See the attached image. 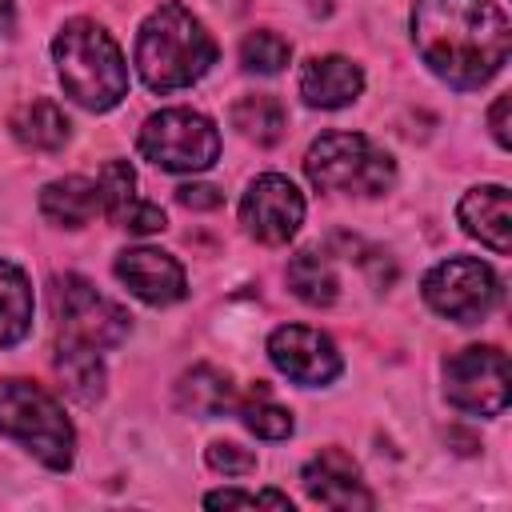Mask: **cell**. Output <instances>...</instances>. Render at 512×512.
Listing matches in <instances>:
<instances>
[{
  "instance_id": "obj_1",
  "label": "cell",
  "mask_w": 512,
  "mask_h": 512,
  "mask_svg": "<svg viewBox=\"0 0 512 512\" xmlns=\"http://www.w3.org/2000/svg\"><path fill=\"white\" fill-rule=\"evenodd\" d=\"M412 40L432 76L452 88L488 84L512 52V28L492 0H416Z\"/></svg>"
},
{
  "instance_id": "obj_2",
  "label": "cell",
  "mask_w": 512,
  "mask_h": 512,
  "mask_svg": "<svg viewBox=\"0 0 512 512\" xmlns=\"http://www.w3.org/2000/svg\"><path fill=\"white\" fill-rule=\"evenodd\" d=\"M216 64V40L180 0L160 4L136 36V72L152 92H180Z\"/></svg>"
},
{
  "instance_id": "obj_3",
  "label": "cell",
  "mask_w": 512,
  "mask_h": 512,
  "mask_svg": "<svg viewBox=\"0 0 512 512\" xmlns=\"http://www.w3.org/2000/svg\"><path fill=\"white\" fill-rule=\"evenodd\" d=\"M52 56H56L64 92L80 108L108 112L128 96L124 52L96 20H68L52 40Z\"/></svg>"
},
{
  "instance_id": "obj_4",
  "label": "cell",
  "mask_w": 512,
  "mask_h": 512,
  "mask_svg": "<svg viewBox=\"0 0 512 512\" xmlns=\"http://www.w3.org/2000/svg\"><path fill=\"white\" fill-rule=\"evenodd\" d=\"M0 432L20 440L44 468L64 472L76 456V432L56 404L52 392H44L32 380H0Z\"/></svg>"
},
{
  "instance_id": "obj_5",
  "label": "cell",
  "mask_w": 512,
  "mask_h": 512,
  "mask_svg": "<svg viewBox=\"0 0 512 512\" xmlns=\"http://www.w3.org/2000/svg\"><path fill=\"white\" fill-rule=\"evenodd\" d=\"M304 172L320 192L380 196L396 180L392 156L360 132H324L304 156Z\"/></svg>"
},
{
  "instance_id": "obj_6",
  "label": "cell",
  "mask_w": 512,
  "mask_h": 512,
  "mask_svg": "<svg viewBox=\"0 0 512 512\" xmlns=\"http://www.w3.org/2000/svg\"><path fill=\"white\" fill-rule=\"evenodd\" d=\"M140 152L164 172H204L220 156V132L204 112L192 108H164L144 120Z\"/></svg>"
},
{
  "instance_id": "obj_7",
  "label": "cell",
  "mask_w": 512,
  "mask_h": 512,
  "mask_svg": "<svg viewBox=\"0 0 512 512\" xmlns=\"http://www.w3.org/2000/svg\"><path fill=\"white\" fill-rule=\"evenodd\" d=\"M424 300L444 320L476 324L500 304V276L476 256H452L424 276Z\"/></svg>"
},
{
  "instance_id": "obj_8",
  "label": "cell",
  "mask_w": 512,
  "mask_h": 512,
  "mask_svg": "<svg viewBox=\"0 0 512 512\" xmlns=\"http://www.w3.org/2000/svg\"><path fill=\"white\" fill-rule=\"evenodd\" d=\"M52 312H56L60 336L80 340L96 352L116 348L132 328L128 312L116 300H108L104 292H96L84 276H56L52 280Z\"/></svg>"
},
{
  "instance_id": "obj_9",
  "label": "cell",
  "mask_w": 512,
  "mask_h": 512,
  "mask_svg": "<svg viewBox=\"0 0 512 512\" xmlns=\"http://www.w3.org/2000/svg\"><path fill=\"white\" fill-rule=\"evenodd\" d=\"M444 396L468 416H500L508 408V356L492 344L456 352L444 364Z\"/></svg>"
},
{
  "instance_id": "obj_10",
  "label": "cell",
  "mask_w": 512,
  "mask_h": 512,
  "mask_svg": "<svg viewBox=\"0 0 512 512\" xmlns=\"http://www.w3.org/2000/svg\"><path fill=\"white\" fill-rule=\"evenodd\" d=\"M240 224L260 244H288L300 232V224H304V196H300V188L288 176H280V172L256 176L248 184L244 200H240Z\"/></svg>"
},
{
  "instance_id": "obj_11",
  "label": "cell",
  "mask_w": 512,
  "mask_h": 512,
  "mask_svg": "<svg viewBox=\"0 0 512 512\" xmlns=\"http://www.w3.org/2000/svg\"><path fill=\"white\" fill-rule=\"evenodd\" d=\"M268 360L296 384L304 388H320V384H332L340 376V352L336 344L316 332V328H304V324H284L268 336Z\"/></svg>"
},
{
  "instance_id": "obj_12",
  "label": "cell",
  "mask_w": 512,
  "mask_h": 512,
  "mask_svg": "<svg viewBox=\"0 0 512 512\" xmlns=\"http://www.w3.org/2000/svg\"><path fill=\"white\" fill-rule=\"evenodd\" d=\"M116 276H120V284L136 300H144L152 308L176 304L188 292V280H184L180 260L168 256V252H160V248H124L116 256Z\"/></svg>"
},
{
  "instance_id": "obj_13",
  "label": "cell",
  "mask_w": 512,
  "mask_h": 512,
  "mask_svg": "<svg viewBox=\"0 0 512 512\" xmlns=\"http://www.w3.org/2000/svg\"><path fill=\"white\" fill-rule=\"evenodd\" d=\"M300 480H304V492L324 508H372V492L364 488L356 460L340 448H320L304 464Z\"/></svg>"
},
{
  "instance_id": "obj_14",
  "label": "cell",
  "mask_w": 512,
  "mask_h": 512,
  "mask_svg": "<svg viewBox=\"0 0 512 512\" xmlns=\"http://www.w3.org/2000/svg\"><path fill=\"white\" fill-rule=\"evenodd\" d=\"M96 184H100V212L112 224H120L128 232H140V236L160 232L168 224L160 204H148V200L136 196V172L128 168V160H108L100 168Z\"/></svg>"
},
{
  "instance_id": "obj_15",
  "label": "cell",
  "mask_w": 512,
  "mask_h": 512,
  "mask_svg": "<svg viewBox=\"0 0 512 512\" xmlns=\"http://www.w3.org/2000/svg\"><path fill=\"white\" fill-rule=\"evenodd\" d=\"M460 224L468 236H476L484 248L492 252H512V200L504 184H480L472 192H464L460 208H456Z\"/></svg>"
},
{
  "instance_id": "obj_16",
  "label": "cell",
  "mask_w": 512,
  "mask_h": 512,
  "mask_svg": "<svg viewBox=\"0 0 512 512\" xmlns=\"http://www.w3.org/2000/svg\"><path fill=\"white\" fill-rule=\"evenodd\" d=\"M364 92V72L348 56H312L300 68V96L312 108H348Z\"/></svg>"
},
{
  "instance_id": "obj_17",
  "label": "cell",
  "mask_w": 512,
  "mask_h": 512,
  "mask_svg": "<svg viewBox=\"0 0 512 512\" xmlns=\"http://www.w3.org/2000/svg\"><path fill=\"white\" fill-rule=\"evenodd\" d=\"M40 212H44V220H52L60 228H84L100 212V184L88 176L52 180L40 192Z\"/></svg>"
},
{
  "instance_id": "obj_18",
  "label": "cell",
  "mask_w": 512,
  "mask_h": 512,
  "mask_svg": "<svg viewBox=\"0 0 512 512\" xmlns=\"http://www.w3.org/2000/svg\"><path fill=\"white\" fill-rule=\"evenodd\" d=\"M176 404H180L184 412H192V416L212 420V416H224V412L236 408V388H232V380H228L220 368L196 364L192 372L180 376V384H176Z\"/></svg>"
},
{
  "instance_id": "obj_19",
  "label": "cell",
  "mask_w": 512,
  "mask_h": 512,
  "mask_svg": "<svg viewBox=\"0 0 512 512\" xmlns=\"http://www.w3.org/2000/svg\"><path fill=\"white\" fill-rule=\"evenodd\" d=\"M56 372H60L64 392L72 400L96 404L104 396V364H100V352L96 348L60 336V344H56Z\"/></svg>"
},
{
  "instance_id": "obj_20",
  "label": "cell",
  "mask_w": 512,
  "mask_h": 512,
  "mask_svg": "<svg viewBox=\"0 0 512 512\" xmlns=\"http://www.w3.org/2000/svg\"><path fill=\"white\" fill-rule=\"evenodd\" d=\"M68 128L72 124H68L64 108L52 100H32V104L16 108V116H12V136L32 152H60L68 144Z\"/></svg>"
},
{
  "instance_id": "obj_21",
  "label": "cell",
  "mask_w": 512,
  "mask_h": 512,
  "mask_svg": "<svg viewBox=\"0 0 512 512\" xmlns=\"http://www.w3.org/2000/svg\"><path fill=\"white\" fill-rule=\"evenodd\" d=\"M32 328V284L24 268L0 260V348L20 344Z\"/></svg>"
},
{
  "instance_id": "obj_22",
  "label": "cell",
  "mask_w": 512,
  "mask_h": 512,
  "mask_svg": "<svg viewBox=\"0 0 512 512\" xmlns=\"http://www.w3.org/2000/svg\"><path fill=\"white\" fill-rule=\"evenodd\" d=\"M228 120H232V128L244 136V140H252V144H276L284 132H288V112H284V104L276 100V96H240L236 104H232V112H228Z\"/></svg>"
},
{
  "instance_id": "obj_23",
  "label": "cell",
  "mask_w": 512,
  "mask_h": 512,
  "mask_svg": "<svg viewBox=\"0 0 512 512\" xmlns=\"http://www.w3.org/2000/svg\"><path fill=\"white\" fill-rule=\"evenodd\" d=\"M288 288L304 300V304H332L336 292H340V280H336V268L324 252L316 248H304L288 260Z\"/></svg>"
},
{
  "instance_id": "obj_24",
  "label": "cell",
  "mask_w": 512,
  "mask_h": 512,
  "mask_svg": "<svg viewBox=\"0 0 512 512\" xmlns=\"http://www.w3.org/2000/svg\"><path fill=\"white\" fill-rule=\"evenodd\" d=\"M236 412H240V420H244V428L248 432H256L260 440H284V436H292V412L288 408H280L276 400H268V392L264 388H256L252 392V400H244V404H236Z\"/></svg>"
},
{
  "instance_id": "obj_25",
  "label": "cell",
  "mask_w": 512,
  "mask_h": 512,
  "mask_svg": "<svg viewBox=\"0 0 512 512\" xmlns=\"http://www.w3.org/2000/svg\"><path fill=\"white\" fill-rule=\"evenodd\" d=\"M288 60H292V44L280 32L260 28V32H248L240 44V64L248 72H260V76H276Z\"/></svg>"
},
{
  "instance_id": "obj_26",
  "label": "cell",
  "mask_w": 512,
  "mask_h": 512,
  "mask_svg": "<svg viewBox=\"0 0 512 512\" xmlns=\"http://www.w3.org/2000/svg\"><path fill=\"white\" fill-rule=\"evenodd\" d=\"M204 460H208L212 472H224V476H248V472H256V452L252 448H240L236 440L208 444Z\"/></svg>"
},
{
  "instance_id": "obj_27",
  "label": "cell",
  "mask_w": 512,
  "mask_h": 512,
  "mask_svg": "<svg viewBox=\"0 0 512 512\" xmlns=\"http://www.w3.org/2000/svg\"><path fill=\"white\" fill-rule=\"evenodd\" d=\"M208 508H256V504H268V508H280V512H292V500L284 492H272V488H260V492H240V488H224V492H208L204 496Z\"/></svg>"
},
{
  "instance_id": "obj_28",
  "label": "cell",
  "mask_w": 512,
  "mask_h": 512,
  "mask_svg": "<svg viewBox=\"0 0 512 512\" xmlns=\"http://www.w3.org/2000/svg\"><path fill=\"white\" fill-rule=\"evenodd\" d=\"M176 200L184 204V208H196V212H208V208H220V188H212V184H184V188H176Z\"/></svg>"
},
{
  "instance_id": "obj_29",
  "label": "cell",
  "mask_w": 512,
  "mask_h": 512,
  "mask_svg": "<svg viewBox=\"0 0 512 512\" xmlns=\"http://www.w3.org/2000/svg\"><path fill=\"white\" fill-rule=\"evenodd\" d=\"M508 108H512V100H508V96H496V104H492V112H488V124H492V136H496V144H500V148H512Z\"/></svg>"
},
{
  "instance_id": "obj_30",
  "label": "cell",
  "mask_w": 512,
  "mask_h": 512,
  "mask_svg": "<svg viewBox=\"0 0 512 512\" xmlns=\"http://www.w3.org/2000/svg\"><path fill=\"white\" fill-rule=\"evenodd\" d=\"M12 28V0H0V32Z\"/></svg>"
}]
</instances>
